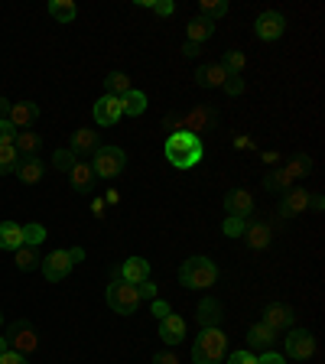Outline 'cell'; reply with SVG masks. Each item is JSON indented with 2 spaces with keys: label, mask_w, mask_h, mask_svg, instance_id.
Returning a JSON list of instances; mask_svg holds the SVG:
<instances>
[{
  "label": "cell",
  "mask_w": 325,
  "mask_h": 364,
  "mask_svg": "<svg viewBox=\"0 0 325 364\" xmlns=\"http://www.w3.org/2000/svg\"><path fill=\"white\" fill-rule=\"evenodd\" d=\"M293 318H296V312L289 309L287 303H270L264 309V318H260V322L270 326L273 332H280V328H293Z\"/></svg>",
  "instance_id": "cell-15"
},
{
  "label": "cell",
  "mask_w": 325,
  "mask_h": 364,
  "mask_svg": "<svg viewBox=\"0 0 325 364\" xmlns=\"http://www.w3.org/2000/svg\"><path fill=\"white\" fill-rule=\"evenodd\" d=\"M14 173L23 186H36V182H43V176H46V163L39 156L36 159H20Z\"/></svg>",
  "instance_id": "cell-20"
},
{
  "label": "cell",
  "mask_w": 325,
  "mask_h": 364,
  "mask_svg": "<svg viewBox=\"0 0 325 364\" xmlns=\"http://www.w3.org/2000/svg\"><path fill=\"white\" fill-rule=\"evenodd\" d=\"M176 121V127H189V134H196V130H205V127H212L215 124V111H208V107H196V111H189V114H176V117H166V124H173Z\"/></svg>",
  "instance_id": "cell-12"
},
{
  "label": "cell",
  "mask_w": 325,
  "mask_h": 364,
  "mask_svg": "<svg viewBox=\"0 0 325 364\" xmlns=\"http://www.w3.org/2000/svg\"><path fill=\"white\" fill-rule=\"evenodd\" d=\"M49 14H53V20H59V23H72L78 16V7L72 0H49Z\"/></svg>",
  "instance_id": "cell-29"
},
{
  "label": "cell",
  "mask_w": 325,
  "mask_h": 364,
  "mask_svg": "<svg viewBox=\"0 0 325 364\" xmlns=\"http://www.w3.org/2000/svg\"><path fill=\"white\" fill-rule=\"evenodd\" d=\"M7 114H10V101L0 98V121H7Z\"/></svg>",
  "instance_id": "cell-51"
},
{
  "label": "cell",
  "mask_w": 325,
  "mask_h": 364,
  "mask_svg": "<svg viewBox=\"0 0 325 364\" xmlns=\"http://www.w3.org/2000/svg\"><path fill=\"white\" fill-rule=\"evenodd\" d=\"M4 338H7L10 351H20V355H33V351L39 348V335H36V328H33L26 318H16V322H10Z\"/></svg>",
  "instance_id": "cell-6"
},
{
  "label": "cell",
  "mask_w": 325,
  "mask_h": 364,
  "mask_svg": "<svg viewBox=\"0 0 325 364\" xmlns=\"http://www.w3.org/2000/svg\"><path fill=\"white\" fill-rule=\"evenodd\" d=\"M309 192L306 189H287V196H283V205H280V215L283 218H293V215L306 212L309 208Z\"/></svg>",
  "instance_id": "cell-23"
},
{
  "label": "cell",
  "mask_w": 325,
  "mask_h": 364,
  "mask_svg": "<svg viewBox=\"0 0 325 364\" xmlns=\"http://www.w3.org/2000/svg\"><path fill=\"white\" fill-rule=\"evenodd\" d=\"M264 189L267 192H287V189H293V179H289L283 169H273V173L264 176Z\"/></svg>",
  "instance_id": "cell-31"
},
{
  "label": "cell",
  "mask_w": 325,
  "mask_h": 364,
  "mask_svg": "<svg viewBox=\"0 0 325 364\" xmlns=\"http://www.w3.org/2000/svg\"><path fill=\"white\" fill-rule=\"evenodd\" d=\"M198 53H202L198 43H186V49H182V55H198Z\"/></svg>",
  "instance_id": "cell-49"
},
{
  "label": "cell",
  "mask_w": 325,
  "mask_h": 364,
  "mask_svg": "<svg viewBox=\"0 0 325 364\" xmlns=\"http://www.w3.org/2000/svg\"><path fill=\"white\" fill-rule=\"evenodd\" d=\"M39 260H43V257H39L36 247H20V250H16V267H20L23 273H26V270H36Z\"/></svg>",
  "instance_id": "cell-37"
},
{
  "label": "cell",
  "mask_w": 325,
  "mask_h": 364,
  "mask_svg": "<svg viewBox=\"0 0 325 364\" xmlns=\"http://www.w3.org/2000/svg\"><path fill=\"white\" fill-rule=\"evenodd\" d=\"M16 163H20L16 146L14 144H0V176H10L16 169Z\"/></svg>",
  "instance_id": "cell-33"
},
{
  "label": "cell",
  "mask_w": 325,
  "mask_h": 364,
  "mask_svg": "<svg viewBox=\"0 0 325 364\" xmlns=\"http://www.w3.org/2000/svg\"><path fill=\"white\" fill-rule=\"evenodd\" d=\"M46 241V228L39 221H30V225H23V247H39Z\"/></svg>",
  "instance_id": "cell-32"
},
{
  "label": "cell",
  "mask_w": 325,
  "mask_h": 364,
  "mask_svg": "<svg viewBox=\"0 0 325 364\" xmlns=\"http://www.w3.org/2000/svg\"><path fill=\"white\" fill-rule=\"evenodd\" d=\"M163 153H166L169 166L192 169V166H198V163H202L205 146H202V136H198V134H189V130H176V134H169Z\"/></svg>",
  "instance_id": "cell-1"
},
{
  "label": "cell",
  "mask_w": 325,
  "mask_h": 364,
  "mask_svg": "<svg viewBox=\"0 0 325 364\" xmlns=\"http://www.w3.org/2000/svg\"><path fill=\"white\" fill-rule=\"evenodd\" d=\"M228 364H257V355H254V351H231Z\"/></svg>",
  "instance_id": "cell-41"
},
{
  "label": "cell",
  "mask_w": 325,
  "mask_h": 364,
  "mask_svg": "<svg viewBox=\"0 0 325 364\" xmlns=\"http://www.w3.org/2000/svg\"><path fill=\"white\" fill-rule=\"evenodd\" d=\"M68 179H72V189L75 192H91L95 189V182H98V176H95V169H91V163H85V159H78L75 166L68 169Z\"/></svg>",
  "instance_id": "cell-17"
},
{
  "label": "cell",
  "mask_w": 325,
  "mask_h": 364,
  "mask_svg": "<svg viewBox=\"0 0 325 364\" xmlns=\"http://www.w3.org/2000/svg\"><path fill=\"white\" fill-rule=\"evenodd\" d=\"M88 163L98 179H117V176L124 173V166H127V153H124L121 146H98Z\"/></svg>",
  "instance_id": "cell-5"
},
{
  "label": "cell",
  "mask_w": 325,
  "mask_h": 364,
  "mask_svg": "<svg viewBox=\"0 0 325 364\" xmlns=\"http://www.w3.org/2000/svg\"><path fill=\"white\" fill-rule=\"evenodd\" d=\"M221 68H225L228 75H241L244 65H247V59H244V53H238V49H231V53H225V59L218 62Z\"/></svg>",
  "instance_id": "cell-34"
},
{
  "label": "cell",
  "mask_w": 325,
  "mask_h": 364,
  "mask_svg": "<svg viewBox=\"0 0 325 364\" xmlns=\"http://www.w3.org/2000/svg\"><path fill=\"white\" fill-rule=\"evenodd\" d=\"M254 30H257V36L264 39V43H273V39L283 36V30H287V20H283V14H277V10H267V14L257 16Z\"/></svg>",
  "instance_id": "cell-10"
},
{
  "label": "cell",
  "mask_w": 325,
  "mask_h": 364,
  "mask_svg": "<svg viewBox=\"0 0 325 364\" xmlns=\"http://www.w3.org/2000/svg\"><path fill=\"white\" fill-rule=\"evenodd\" d=\"M16 134H20V130H16L10 121H0V144H14Z\"/></svg>",
  "instance_id": "cell-43"
},
{
  "label": "cell",
  "mask_w": 325,
  "mask_h": 364,
  "mask_svg": "<svg viewBox=\"0 0 325 364\" xmlns=\"http://www.w3.org/2000/svg\"><path fill=\"white\" fill-rule=\"evenodd\" d=\"M257 364H287V361H283V355H277V351H264V355H260L257 358Z\"/></svg>",
  "instance_id": "cell-47"
},
{
  "label": "cell",
  "mask_w": 325,
  "mask_h": 364,
  "mask_svg": "<svg viewBox=\"0 0 325 364\" xmlns=\"http://www.w3.org/2000/svg\"><path fill=\"white\" fill-rule=\"evenodd\" d=\"M14 146H16V156L20 159H36L39 153H43V140H39V134H33V130H20Z\"/></svg>",
  "instance_id": "cell-22"
},
{
  "label": "cell",
  "mask_w": 325,
  "mask_h": 364,
  "mask_svg": "<svg viewBox=\"0 0 325 364\" xmlns=\"http://www.w3.org/2000/svg\"><path fill=\"white\" fill-rule=\"evenodd\" d=\"M140 4H144V7H150L153 14H159V16H169L176 10L173 0H140Z\"/></svg>",
  "instance_id": "cell-40"
},
{
  "label": "cell",
  "mask_w": 325,
  "mask_h": 364,
  "mask_svg": "<svg viewBox=\"0 0 325 364\" xmlns=\"http://www.w3.org/2000/svg\"><path fill=\"white\" fill-rule=\"evenodd\" d=\"M169 312H173V309H169V303H163V299H153V316H156V318H166Z\"/></svg>",
  "instance_id": "cell-48"
},
{
  "label": "cell",
  "mask_w": 325,
  "mask_h": 364,
  "mask_svg": "<svg viewBox=\"0 0 325 364\" xmlns=\"http://www.w3.org/2000/svg\"><path fill=\"white\" fill-rule=\"evenodd\" d=\"M218 280V267L208 257H189L179 267V283L189 289H208Z\"/></svg>",
  "instance_id": "cell-3"
},
{
  "label": "cell",
  "mask_w": 325,
  "mask_h": 364,
  "mask_svg": "<svg viewBox=\"0 0 325 364\" xmlns=\"http://www.w3.org/2000/svg\"><path fill=\"white\" fill-rule=\"evenodd\" d=\"M0 326H4V316H0Z\"/></svg>",
  "instance_id": "cell-54"
},
{
  "label": "cell",
  "mask_w": 325,
  "mask_h": 364,
  "mask_svg": "<svg viewBox=\"0 0 325 364\" xmlns=\"http://www.w3.org/2000/svg\"><path fill=\"white\" fill-rule=\"evenodd\" d=\"M82 260H85V250L82 247L53 250V254H46V257L39 260V270L46 273V280H49V283H59V280H65L68 273H72V267L82 264Z\"/></svg>",
  "instance_id": "cell-4"
},
{
  "label": "cell",
  "mask_w": 325,
  "mask_h": 364,
  "mask_svg": "<svg viewBox=\"0 0 325 364\" xmlns=\"http://www.w3.org/2000/svg\"><path fill=\"white\" fill-rule=\"evenodd\" d=\"M244 241H247V247L250 250H264V247H270V241H273V231H270V225H247L244 228Z\"/></svg>",
  "instance_id": "cell-25"
},
{
  "label": "cell",
  "mask_w": 325,
  "mask_h": 364,
  "mask_svg": "<svg viewBox=\"0 0 325 364\" xmlns=\"http://www.w3.org/2000/svg\"><path fill=\"white\" fill-rule=\"evenodd\" d=\"M98 130L91 127H78L75 134H72V146L68 150L75 153V156H95V150H98Z\"/></svg>",
  "instance_id": "cell-16"
},
{
  "label": "cell",
  "mask_w": 325,
  "mask_h": 364,
  "mask_svg": "<svg viewBox=\"0 0 325 364\" xmlns=\"http://www.w3.org/2000/svg\"><path fill=\"white\" fill-rule=\"evenodd\" d=\"M4 351H10V345H7V338L0 335V355H4Z\"/></svg>",
  "instance_id": "cell-53"
},
{
  "label": "cell",
  "mask_w": 325,
  "mask_h": 364,
  "mask_svg": "<svg viewBox=\"0 0 325 364\" xmlns=\"http://www.w3.org/2000/svg\"><path fill=\"white\" fill-rule=\"evenodd\" d=\"M309 169H312V159H309V156H293L287 166H283V173H287L289 179H303Z\"/></svg>",
  "instance_id": "cell-36"
},
{
  "label": "cell",
  "mask_w": 325,
  "mask_h": 364,
  "mask_svg": "<svg viewBox=\"0 0 325 364\" xmlns=\"http://www.w3.org/2000/svg\"><path fill=\"white\" fill-rule=\"evenodd\" d=\"M198 10H202L205 20H218V16L228 14V0H198Z\"/></svg>",
  "instance_id": "cell-35"
},
{
  "label": "cell",
  "mask_w": 325,
  "mask_h": 364,
  "mask_svg": "<svg viewBox=\"0 0 325 364\" xmlns=\"http://www.w3.org/2000/svg\"><path fill=\"white\" fill-rule=\"evenodd\" d=\"M228 351V335L221 328H198L192 345V364H221Z\"/></svg>",
  "instance_id": "cell-2"
},
{
  "label": "cell",
  "mask_w": 325,
  "mask_h": 364,
  "mask_svg": "<svg viewBox=\"0 0 325 364\" xmlns=\"http://www.w3.org/2000/svg\"><path fill=\"white\" fill-rule=\"evenodd\" d=\"M225 208L231 218H250V212H254V196H250L247 189H231L225 196Z\"/></svg>",
  "instance_id": "cell-13"
},
{
  "label": "cell",
  "mask_w": 325,
  "mask_h": 364,
  "mask_svg": "<svg viewBox=\"0 0 325 364\" xmlns=\"http://www.w3.org/2000/svg\"><path fill=\"white\" fill-rule=\"evenodd\" d=\"M91 114H95V121L101 124V127H114V124L124 117V107H121V98H114V95H105V98L95 101V107H91Z\"/></svg>",
  "instance_id": "cell-9"
},
{
  "label": "cell",
  "mask_w": 325,
  "mask_h": 364,
  "mask_svg": "<svg viewBox=\"0 0 325 364\" xmlns=\"http://www.w3.org/2000/svg\"><path fill=\"white\" fill-rule=\"evenodd\" d=\"M153 364H179V358H176V351H156L153 355Z\"/></svg>",
  "instance_id": "cell-46"
},
{
  "label": "cell",
  "mask_w": 325,
  "mask_h": 364,
  "mask_svg": "<svg viewBox=\"0 0 325 364\" xmlns=\"http://www.w3.org/2000/svg\"><path fill=\"white\" fill-rule=\"evenodd\" d=\"M287 355L296 358V361H309L316 355V338L306 328H289L287 335Z\"/></svg>",
  "instance_id": "cell-8"
},
{
  "label": "cell",
  "mask_w": 325,
  "mask_h": 364,
  "mask_svg": "<svg viewBox=\"0 0 325 364\" xmlns=\"http://www.w3.org/2000/svg\"><path fill=\"white\" fill-rule=\"evenodd\" d=\"M196 318H198V328H218L221 322V303L212 299V296H205L202 303L196 309Z\"/></svg>",
  "instance_id": "cell-21"
},
{
  "label": "cell",
  "mask_w": 325,
  "mask_h": 364,
  "mask_svg": "<svg viewBox=\"0 0 325 364\" xmlns=\"http://www.w3.org/2000/svg\"><path fill=\"white\" fill-rule=\"evenodd\" d=\"M196 82L202 85V88H221V85L228 82V72L218 65V62H205V65H198Z\"/></svg>",
  "instance_id": "cell-24"
},
{
  "label": "cell",
  "mask_w": 325,
  "mask_h": 364,
  "mask_svg": "<svg viewBox=\"0 0 325 364\" xmlns=\"http://www.w3.org/2000/svg\"><path fill=\"white\" fill-rule=\"evenodd\" d=\"M107 306L121 316H134L140 309V296H137V287L134 283H124V280H114L107 287Z\"/></svg>",
  "instance_id": "cell-7"
},
{
  "label": "cell",
  "mask_w": 325,
  "mask_h": 364,
  "mask_svg": "<svg viewBox=\"0 0 325 364\" xmlns=\"http://www.w3.org/2000/svg\"><path fill=\"white\" fill-rule=\"evenodd\" d=\"M186 33H189V43H198V46H202L205 39H212L215 23H212V20H205V16H196V20H189Z\"/></svg>",
  "instance_id": "cell-27"
},
{
  "label": "cell",
  "mask_w": 325,
  "mask_h": 364,
  "mask_svg": "<svg viewBox=\"0 0 325 364\" xmlns=\"http://www.w3.org/2000/svg\"><path fill=\"white\" fill-rule=\"evenodd\" d=\"M277 338H280V332H273V328L264 326V322H254V326L247 328V345L254 351H270Z\"/></svg>",
  "instance_id": "cell-18"
},
{
  "label": "cell",
  "mask_w": 325,
  "mask_h": 364,
  "mask_svg": "<svg viewBox=\"0 0 325 364\" xmlns=\"http://www.w3.org/2000/svg\"><path fill=\"white\" fill-rule=\"evenodd\" d=\"M159 338H163V345H166V348L179 345V341L186 338V318L176 316V312H169L166 318H159Z\"/></svg>",
  "instance_id": "cell-14"
},
{
  "label": "cell",
  "mask_w": 325,
  "mask_h": 364,
  "mask_svg": "<svg viewBox=\"0 0 325 364\" xmlns=\"http://www.w3.org/2000/svg\"><path fill=\"white\" fill-rule=\"evenodd\" d=\"M244 228H247V221L244 218H231V215H228L225 225H221V231H225L228 237H244Z\"/></svg>",
  "instance_id": "cell-39"
},
{
  "label": "cell",
  "mask_w": 325,
  "mask_h": 364,
  "mask_svg": "<svg viewBox=\"0 0 325 364\" xmlns=\"http://www.w3.org/2000/svg\"><path fill=\"white\" fill-rule=\"evenodd\" d=\"M91 212L101 218V215H105V202H101V198H98V202H91Z\"/></svg>",
  "instance_id": "cell-52"
},
{
  "label": "cell",
  "mask_w": 325,
  "mask_h": 364,
  "mask_svg": "<svg viewBox=\"0 0 325 364\" xmlns=\"http://www.w3.org/2000/svg\"><path fill=\"white\" fill-rule=\"evenodd\" d=\"M309 205H312V212H322V208H325L322 196H312V198H309Z\"/></svg>",
  "instance_id": "cell-50"
},
{
  "label": "cell",
  "mask_w": 325,
  "mask_h": 364,
  "mask_svg": "<svg viewBox=\"0 0 325 364\" xmlns=\"http://www.w3.org/2000/svg\"><path fill=\"white\" fill-rule=\"evenodd\" d=\"M20 247H23V225L0 221V250H20Z\"/></svg>",
  "instance_id": "cell-26"
},
{
  "label": "cell",
  "mask_w": 325,
  "mask_h": 364,
  "mask_svg": "<svg viewBox=\"0 0 325 364\" xmlns=\"http://www.w3.org/2000/svg\"><path fill=\"white\" fill-rule=\"evenodd\" d=\"M53 163H55V169L68 173V169H72V166L78 163V156H75L72 150H68V146H62V150H55V153H53Z\"/></svg>",
  "instance_id": "cell-38"
},
{
  "label": "cell",
  "mask_w": 325,
  "mask_h": 364,
  "mask_svg": "<svg viewBox=\"0 0 325 364\" xmlns=\"http://www.w3.org/2000/svg\"><path fill=\"white\" fill-rule=\"evenodd\" d=\"M105 85H107V95L124 98V95L130 91V75H127V72H111V75L105 78Z\"/></svg>",
  "instance_id": "cell-30"
},
{
  "label": "cell",
  "mask_w": 325,
  "mask_h": 364,
  "mask_svg": "<svg viewBox=\"0 0 325 364\" xmlns=\"http://www.w3.org/2000/svg\"><path fill=\"white\" fill-rule=\"evenodd\" d=\"M0 364H30V361H26V355H20V351H4Z\"/></svg>",
  "instance_id": "cell-45"
},
{
  "label": "cell",
  "mask_w": 325,
  "mask_h": 364,
  "mask_svg": "<svg viewBox=\"0 0 325 364\" xmlns=\"http://www.w3.org/2000/svg\"><path fill=\"white\" fill-rule=\"evenodd\" d=\"M114 280H124V283H144V280H150V260H144V257H127L124 260V267H117L114 270Z\"/></svg>",
  "instance_id": "cell-11"
},
{
  "label": "cell",
  "mask_w": 325,
  "mask_h": 364,
  "mask_svg": "<svg viewBox=\"0 0 325 364\" xmlns=\"http://www.w3.org/2000/svg\"><path fill=\"white\" fill-rule=\"evenodd\" d=\"M121 107H124V114H127V117H140V114L146 111V95H144V91H137V88H130L127 95L121 98Z\"/></svg>",
  "instance_id": "cell-28"
},
{
  "label": "cell",
  "mask_w": 325,
  "mask_h": 364,
  "mask_svg": "<svg viewBox=\"0 0 325 364\" xmlns=\"http://www.w3.org/2000/svg\"><path fill=\"white\" fill-rule=\"evenodd\" d=\"M36 117H39V105H36V101H20V105H10V114H7V121L14 124L16 130L30 127Z\"/></svg>",
  "instance_id": "cell-19"
},
{
  "label": "cell",
  "mask_w": 325,
  "mask_h": 364,
  "mask_svg": "<svg viewBox=\"0 0 325 364\" xmlns=\"http://www.w3.org/2000/svg\"><path fill=\"white\" fill-rule=\"evenodd\" d=\"M137 296H140V303H144V299H156V287H153V280H144V283H137Z\"/></svg>",
  "instance_id": "cell-42"
},
{
  "label": "cell",
  "mask_w": 325,
  "mask_h": 364,
  "mask_svg": "<svg viewBox=\"0 0 325 364\" xmlns=\"http://www.w3.org/2000/svg\"><path fill=\"white\" fill-rule=\"evenodd\" d=\"M221 88H225L228 95H244V82H241V75H228V82L221 85Z\"/></svg>",
  "instance_id": "cell-44"
}]
</instances>
